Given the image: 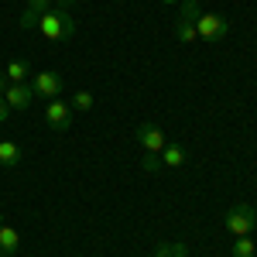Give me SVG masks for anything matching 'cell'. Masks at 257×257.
<instances>
[{
	"mask_svg": "<svg viewBox=\"0 0 257 257\" xmlns=\"http://www.w3.org/2000/svg\"><path fill=\"white\" fill-rule=\"evenodd\" d=\"M7 113H11V106H7V103H4V96H0V123H4V120H7Z\"/></svg>",
	"mask_w": 257,
	"mask_h": 257,
	"instance_id": "cell-19",
	"label": "cell"
},
{
	"mask_svg": "<svg viewBox=\"0 0 257 257\" xmlns=\"http://www.w3.org/2000/svg\"><path fill=\"white\" fill-rule=\"evenodd\" d=\"M155 254L158 257H189V243H182V240H161V243H155Z\"/></svg>",
	"mask_w": 257,
	"mask_h": 257,
	"instance_id": "cell-11",
	"label": "cell"
},
{
	"mask_svg": "<svg viewBox=\"0 0 257 257\" xmlns=\"http://www.w3.org/2000/svg\"><path fill=\"white\" fill-rule=\"evenodd\" d=\"M175 38L185 41V45H192V41H199V31L192 21H175Z\"/></svg>",
	"mask_w": 257,
	"mask_h": 257,
	"instance_id": "cell-14",
	"label": "cell"
},
{
	"mask_svg": "<svg viewBox=\"0 0 257 257\" xmlns=\"http://www.w3.org/2000/svg\"><path fill=\"white\" fill-rule=\"evenodd\" d=\"M72 4H76V0H55V7H65V11H69Z\"/></svg>",
	"mask_w": 257,
	"mask_h": 257,
	"instance_id": "cell-21",
	"label": "cell"
},
{
	"mask_svg": "<svg viewBox=\"0 0 257 257\" xmlns=\"http://www.w3.org/2000/svg\"><path fill=\"white\" fill-rule=\"evenodd\" d=\"M7 86H11V79H7V76H4V72H0V96H4V93H7Z\"/></svg>",
	"mask_w": 257,
	"mask_h": 257,
	"instance_id": "cell-20",
	"label": "cell"
},
{
	"mask_svg": "<svg viewBox=\"0 0 257 257\" xmlns=\"http://www.w3.org/2000/svg\"><path fill=\"white\" fill-rule=\"evenodd\" d=\"M230 257H257V243L250 237H237L230 247Z\"/></svg>",
	"mask_w": 257,
	"mask_h": 257,
	"instance_id": "cell-13",
	"label": "cell"
},
{
	"mask_svg": "<svg viewBox=\"0 0 257 257\" xmlns=\"http://www.w3.org/2000/svg\"><path fill=\"white\" fill-rule=\"evenodd\" d=\"M18 28H21V31H31V28H38V14H35V11H28V7H24V14H21Z\"/></svg>",
	"mask_w": 257,
	"mask_h": 257,
	"instance_id": "cell-17",
	"label": "cell"
},
{
	"mask_svg": "<svg viewBox=\"0 0 257 257\" xmlns=\"http://www.w3.org/2000/svg\"><path fill=\"white\" fill-rule=\"evenodd\" d=\"M93 103H96V99H93V93H89V89H79V93L72 96V103H69V106H72V110H79V113H86V110H93Z\"/></svg>",
	"mask_w": 257,
	"mask_h": 257,
	"instance_id": "cell-15",
	"label": "cell"
},
{
	"mask_svg": "<svg viewBox=\"0 0 257 257\" xmlns=\"http://www.w3.org/2000/svg\"><path fill=\"white\" fill-rule=\"evenodd\" d=\"M38 31H41V38H48V41H65L76 35V21H72V14L65 7L52 4V11H45L38 18Z\"/></svg>",
	"mask_w": 257,
	"mask_h": 257,
	"instance_id": "cell-2",
	"label": "cell"
},
{
	"mask_svg": "<svg viewBox=\"0 0 257 257\" xmlns=\"http://www.w3.org/2000/svg\"><path fill=\"white\" fill-rule=\"evenodd\" d=\"M21 161V144H14V141H0V165L4 168H14Z\"/></svg>",
	"mask_w": 257,
	"mask_h": 257,
	"instance_id": "cell-12",
	"label": "cell"
},
{
	"mask_svg": "<svg viewBox=\"0 0 257 257\" xmlns=\"http://www.w3.org/2000/svg\"><path fill=\"white\" fill-rule=\"evenodd\" d=\"M257 226V209L250 202H237L230 206V213L223 216V230L230 237H250V230Z\"/></svg>",
	"mask_w": 257,
	"mask_h": 257,
	"instance_id": "cell-3",
	"label": "cell"
},
{
	"mask_svg": "<svg viewBox=\"0 0 257 257\" xmlns=\"http://www.w3.org/2000/svg\"><path fill=\"white\" fill-rule=\"evenodd\" d=\"M31 93H35V99H59L62 86H65V79H62L59 72H52V69H45V72H31Z\"/></svg>",
	"mask_w": 257,
	"mask_h": 257,
	"instance_id": "cell-4",
	"label": "cell"
},
{
	"mask_svg": "<svg viewBox=\"0 0 257 257\" xmlns=\"http://www.w3.org/2000/svg\"><path fill=\"white\" fill-rule=\"evenodd\" d=\"M4 103H7L11 110H28V106L35 103V93H31L28 82H11L7 93H4Z\"/></svg>",
	"mask_w": 257,
	"mask_h": 257,
	"instance_id": "cell-7",
	"label": "cell"
},
{
	"mask_svg": "<svg viewBox=\"0 0 257 257\" xmlns=\"http://www.w3.org/2000/svg\"><path fill=\"white\" fill-rule=\"evenodd\" d=\"M4 76H7L11 82H28L31 79V65H28L24 59H11L7 69H4Z\"/></svg>",
	"mask_w": 257,
	"mask_h": 257,
	"instance_id": "cell-10",
	"label": "cell"
},
{
	"mask_svg": "<svg viewBox=\"0 0 257 257\" xmlns=\"http://www.w3.org/2000/svg\"><path fill=\"white\" fill-rule=\"evenodd\" d=\"M199 14H202L199 0H182V14H178V21H192V24H196Z\"/></svg>",
	"mask_w": 257,
	"mask_h": 257,
	"instance_id": "cell-16",
	"label": "cell"
},
{
	"mask_svg": "<svg viewBox=\"0 0 257 257\" xmlns=\"http://www.w3.org/2000/svg\"><path fill=\"white\" fill-rule=\"evenodd\" d=\"M45 123L52 131H69L72 127V106L62 103V99H48L45 103Z\"/></svg>",
	"mask_w": 257,
	"mask_h": 257,
	"instance_id": "cell-6",
	"label": "cell"
},
{
	"mask_svg": "<svg viewBox=\"0 0 257 257\" xmlns=\"http://www.w3.org/2000/svg\"><path fill=\"white\" fill-rule=\"evenodd\" d=\"M0 223H4V216H0Z\"/></svg>",
	"mask_w": 257,
	"mask_h": 257,
	"instance_id": "cell-23",
	"label": "cell"
},
{
	"mask_svg": "<svg viewBox=\"0 0 257 257\" xmlns=\"http://www.w3.org/2000/svg\"><path fill=\"white\" fill-rule=\"evenodd\" d=\"M21 247V233L11 223H0V257H14Z\"/></svg>",
	"mask_w": 257,
	"mask_h": 257,
	"instance_id": "cell-8",
	"label": "cell"
},
{
	"mask_svg": "<svg viewBox=\"0 0 257 257\" xmlns=\"http://www.w3.org/2000/svg\"><path fill=\"white\" fill-rule=\"evenodd\" d=\"M138 144L144 148V172H158L161 168V151H165V131L158 123H138Z\"/></svg>",
	"mask_w": 257,
	"mask_h": 257,
	"instance_id": "cell-1",
	"label": "cell"
},
{
	"mask_svg": "<svg viewBox=\"0 0 257 257\" xmlns=\"http://www.w3.org/2000/svg\"><path fill=\"white\" fill-rule=\"evenodd\" d=\"M161 4H178V0H161Z\"/></svg>",
	"mask_w": 257,
	"mask_h": 257,
	"instance_id": "cell-22",
	"label": "cell"
},
{
	"mask_svg": "<svg viewBox=\"0 0 257 257\" xmlns=\"http://www.w3.org/2000/svg\"><path fill=\"white\" fill-rule=\"evenodd\" d=\"M52 4H55V0H28V11H35V14H45V11H52Z\"/></svg>",
	"mask_w": 257,
	"mask_h": 257,
	"instance_id": "cell-18",
	"label": "cell"
},
{
	"mask_svg": "<svg viewBox=\"0 0 257 257\" xmlns=\"http://www.w3.org/2000/svg\"><path fill=\"white\" fill-rule=\"evenodd\" d=\"M196 31H199V41H206V45H216V41L226 38V31H230V21L223 18V14H199Z\"/></svg>",
	"mask_w": 257,
	"mask_h": 257,
	"instance_id": "cell-5",
	"label": "cell"
},
{
	"mask_svg": "<svg viewBox=\"0 0 257 257\" xmlns=\"http://www.w3.org/2000/svg\"><path fill=\"white\" fill-rule=\"evenodd\" d=\"M185 161H189L185 148L175 144V141H168V144H165V151H161V165H165V168H182Z\"/></svg>",
	"mask_w": 257,
	"mask_h": 257,
	"instance_id": "cell-9",
	"label": "cell"
}]
</instances>
